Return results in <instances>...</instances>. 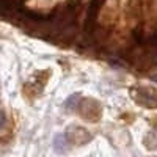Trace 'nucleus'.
<instances>
[{"mask_svg": "<svg viewBox=\"0 0 157 157\" xmlns=\"http://www.w3.org/2000/svg\"><path fill=\"white\" fill-rule=\"evenodd\" d=\"M54 145H55L57 151H63V149H64V145H63V137H61V135L55 138V143H54Z\"/></svg>", "mask_w": 157, "mask_h": 157, "instance_id": "f257e3e1", "label": "nucleus"}]
</instances>
